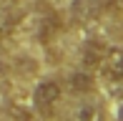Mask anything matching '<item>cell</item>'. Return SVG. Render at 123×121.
Returning a JSON list of instances; mask_svg holds the SVG:
<instances>
[{"instance_id":"2","label":"cell","mask_w":123,"mask_h":121,"mask_svg":"<svg viewBox=\"0 0 123 121\" xmlns=\"http://www.w3.org/2000/svg\"><path fill=\"white\" fill-rule=\"evenodd\" d=\"M100 71L111 81L123 83V48H105L103 60H100Z\"/></svg>"},{"instance_id":"3","label":"cell","mask_w":123,"mask_h":121,"mask_svg":"<svg viewBox=\"0 0 123 121\" xmlns=\"http://www.w3.org/2000/svg\"><path fill=\"white\" fill-rule=\"evenodd\" d=\"M68 86H70V91H75V93H88V91H93V76L88 73V71H75V73H70V78H68Z\"/></svg>"},{"instance_id":"1","label":"cell","mask_w":123,"mask_h":121,"mask_svg":"<svg viewBox=\"0 0 123 121\" xmlns=\"http://www.w3.org/2000/svg\"><path fill=\"white\" fill-rule=\"evenodd\" d=\"M60 93H63V86H60L58 81L48 78V81H40V83L35 86L33 101H35V106L40 108V111H48V108H53L55 103L60 101Z\"/></svg>"},{"instance_id":"5","label":"cell","mask_w":123,"mask_h":121,"mask_svg":"<svg viewBox=\"0 0 123 121\" xmlns=\"http://www.w3.org/2000/svg\"><path fill=\"white\" fill-rule=\"evenodd\" d=\"M103 53H105V48L100 46V43L91 40L86 48H83V60H86V66H100V60H103Z\"/></svg>"},{"instance_id":"6","label":"cell","mask_w":123,"mask_h":121,"mask_svg":"<svg viewBox=\"0 0 123 121\" xmlns=\"http://www.w3.org/2000/svg\"><path fill=\"white\" fill-rule=\"evenodd\" d=\"M118 121H123V108H121V111H118Z\"/></svg>"},{"instance_id":"7","label":"cell","mask_w":123,"mask_h":121,"mask_svg":"<svg viewBox=\"0 0 123 121\" xmlns=\"http://www.w3.org/2000/svg\"><path fill=\"white\" fill-rule=\"evenodd\" d=\"M8 3H13V0H0V5H8Z\"/></svg>"},{"instance_id":"4","label":"cell","mask_w":123,"mask_h":121,"mask_svg":"<svg viewBox=\"0 0 123 121\" xmlns=\"http://www.w3.org/2000/svg\"><path fill=\"white\" fill-rule=\"evenodd\" d=\"M75 116H78V121H105L103 108L96 106V103H80Z\"/></svg>"}]
</instances>
